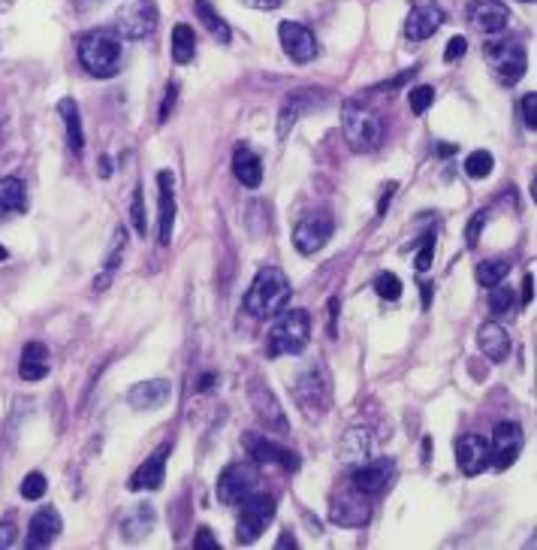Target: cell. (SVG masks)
I'll use <instances>...</instances> for the list:
<instances>
[{
  "instance_id": "6da1fadb",
  "label": "cell",
  "mask_w": 537,
  "mask_h": 550,
  "mask_svg": "<svg viewBox=\"0 0 537 550\" xmlns=\"http://www.w3.org/2000/svg\"><path fill=\"white\" fill-rule=\"evenodd\" d=\"M341 131L353 151H378L387 140L384 115L362 97H350L341 106Z\"/></svg>"
},
{
  "instance_id": "7a4b0ae2",
  "label": "cell",
  "mask_w": 537,
  "mask_h": 550,
  "mask_svg": "<svg viewBox=\"0 0 537 550\" xmlns=\"http://www.w3.org/2000/svg\"><path fill=\"white\" fill-rule=\"evenodd\" d=\"M290 294L293 290H290L287 275H284L278 266H263V270L254 275V281H250L241 306H245V312L254 317H275L287 308Z\"/></svg>"
},
{
  "instance_id": "3957f363",
  "label": "cell",
  "mask_w": 537,
  "mask_h": 550,
  "mask_svg": "<svg viewBox=\"0 0 537 550\" xmlns=\"http://www.w3.org/2000/svg\"><path fill=\"white\" fill-rule=\"evenodd\" d=\"M79 61L97 79H112L121 67V40L109 31H91L79 40Z\"/></svg>"
},
{
  "instance_id": "277c9868",
  "label": "cell",
  "mask_w": 537,
  "mask_h": 550,
  "mask_svg": "<svg viewBox=\"0 0 537 550\" xmlns=\"http://www.w3.org/2000/svg\"><path fill=\"white\" fill-rule=\"evenodd\" d=\"M311 339V317L305 308H284L268 333V357H290L302 354Z\"/></svg>"
},
{
  "instance_id": "5b68a950",
  "label": "cell",
  "mask_w": 537,
  "mask_h": 550,
  "mask_svg": "<svg viewBox=\"0 0 537 550\" xmlns=\"http://www.w3.org/2000/svg\"><path fill=\"white\" fill-rule=\"evenodd\" d=\"M296 402L299 408L305 411L308 417H323V411L329 408V399H332V381H329V372L320 363L308 366L305 372L296 378Z\"/></svg>"
},
{
  "instance_id": "8992f818",
  "label": "cell",
  "mask_w": 537,
  "mask_h": 550,
  "mask_svg": "<svg viewBox=\"0 0 537 550\" xmlns=\"http://www.w3.org/2000/svg\"><path fill=\"white\" fill-rule=\"evenodd\" d=\"M241 518L236 523V545H254L263 536V529L275 520V496L268 493H250L248 500H241Z\"/></svg>"
},
{
  "instance_id": "52a82bcc",
  "label": "cell",
  "mask_w": 537,
  "mask_h": 550,
  "mask_svg": "<svg viewBox=\"0 0 537 550\" xmlns=\"http://www.w3.org/2000/svg\"><path fill=\"white\" fill-rule=\"evenodd\" d=\"M158 28V4L154 0H124L115 13V33L124 40H145Z\"/></svg>"
},
{
  "instance_id": "ba28073f",
  "label": "cell",
  "mask_w": 537,
  "mask_h": 550,
  "mask_svg": "<svg viewBox=\"0 0 537 550\" xmlns=\"http://www.w3.org/2000/svg\"><path fill=\"white\" fill-rule=\"evenodd\" d=\"M487 58H489L492 73H496V79L501 85H516L525 76L528 61H525L523 42H507V40L496 42L492 40L487 46Z\"/></svg>"
},
{
  "instance_id": "9c48e42d",
  "label": "cell",
  "mask_w": 537,
  "mask_h": 550,
  "mask_svg": "<svg viewBox=\"0 0 537 550\" xmlns=\"http://www.w3.org/2000/svg\"><path fill=\"white\" fill-rule=\"evenodd\" d=\"M259 484V472L254 463H232L221 472L218 484H214V493L223 505H239L241 500H248L250 493Z\"/></svg>"
},
{
  "instance_id": "30bf717a",
  "label": "cell",
  "mask_w": 537,
  "mask_h": 550,
  "mask_svg": "<svg viewBox=\"0 0 537 550\" xmlns=\"http://www.w3.org/2000/svg\"><path fill=\"white\" fill-rule=\"evenodd\" d=\"M332 230H335L332 215L311 212V215H305V218H299V225L293 227V245H296L299 254H314L329 243Z\"/></svg>"
},
{
  "instance_id": "8fae6325",
  "label": "cell",
  "mask_w": 537,
  "mask_h": 550,
  "mask_svg": "<svg viewBox=\"0 0 537 550\" xmlns=\"http://www.w3.org/2000/svg\"><path fill=\"white\" fill-rule=\"evenodd\" d=\"M245 451L248 457L254 463H263V466H281L287 472H296L299 469V457L293 454L290 448H284V445L272 442V438L266 435H257V433H245Z\"/></svg>"
},
{
  "instance_id": "7c38bea8",
  "label": "cell",
  "mask_w": 537,
  "mask_h": 550,
  "mask_svg": "<svg viewBox=\"0 0 537 550\" xmlns=\"http://www.w3.org/2000/svg\"><path fill=\"white\" fill-rule=\"evenodd\" d=\"M444 10L435 4V0H417L408 13V22H405V37L411 42H423L429 37H435L438 28L444 24Z\"/></svg>"
},
{
  "instance_id": "4fadbf2b",
  "label": "cell",
  "mask_w": 537,
  "mask_h": 550,
  "mask_svg": "<svg viewBox=\"0 0 537 550\" xmlns=\"http://www.w3.org/2000/svg\"><path fill=\"white\" fill-rule=\"evenodd\" d=\"M519 451H523V429L514 420H505V424L496 426L492 433V445H489V460L496 469H507L514 466Z\"/></svg>"
},
{
  "instance_id": "5bb4252c",
  "label": "cell",
  "mask_w": 537,
  "mask_h": 550,
  "mask_svg": "<svg viewBox=\"0 0 537 550\" xmlns=\"http://www.w3.org/2000/svg\"><path fill=\"white\" fill-rule=\"evenodd\" d=\"M278 37H281L284 51L290 55V61L308 64V61H314V58H317V37L305 28V24L281 22L278 24Z\"/></svg>"
},
{
  "instance_id": "9a60e30c",
  "label": "cell",
  "mask_w": 537,
  "mask_h": 550,
  "mask_svg": "<svg viewBox=\"0 0 537 550\" xmlns=\"http://www.w3.org/2000/svg\"><path fill=\"white\" fill-rule=\"evenodd\" d=\"M248 397H250V406H254V411H257V417L266 424V429H275V433H287V429H290L287 415H284L278 397H275V393L268 390L266 384L254 381V384H250V390H248Z\"/></svg>"
},
{
  "instance_id": "2e32d148",
  "label": "cell",
  "mask_w": 537,
  "mask_h": 550,
  "mask_svg": "<svg viewBox=\"0 0 537 550\" xmlns=\"http://www.w3.org/2000/svg\"><path fill=\"white\" fill-rule=\"evenodd\" d=\"M468 19L487 37H498V33L507 31L510 24V13L501 0H474L471 10H468Z\"/></svg>"
},
{
  "instance_id": "e0dca14e",
  "label": "cell",
  "mask_w": 537,
  "mask_h": 550,
  "mask_svg": "<svg viewBox=\"0 0 537 550\" xmlns=\"http://www.w3.org/2000/svg\"><path fill=\"white\" fill-rule=\"evenodd\" d=\"M456 463L462 475L474 478L489 466V442L478 433H468L456 442Z\"/></svg>"
},
{
  "instance_id": "ac0fdd59",
  "label": "cell",
  "mask_w": 537,
  "mask_h": 550,
  "mask_svg": "<svg viewBox=\"0 0 537 550\" xmlns=\"http://www.w3.org/2000/svg\"><path fill=\"white\" fill-rule=\"evenodd\" d=\"M169 451H172V445L163 442L160 448L154 451L151 457L133 472V475H130L127 487L133 490V493H140V490H160L163 487V478H167V457H169Z\"/></svg>"
},
{
  "instance_id": "d6986e66",
  "label": "cell",
  "mask_w": 537,
  "mask_h": 550,
  "mask_svg": "<svg viewBox=\"0 0 537 550\" xmlns=\"http://www.w3.org/2000/svg\"><path fill=\"white\" fill-rule=\"evenodd\" d=\"M393 460H366L362 466L353 469V490L362 496H378L380 490H387L389 478H393Z\"/></svg>"
},
{
  "instance_id": "ffe728a7",
  "label": "cell",
  "mask_w": 537,
  "mask_h": 550,
  "mask_svg": "<svg viewBox=\"0 0 537 550\" xmlns=\"http://www.w3.org/2000/svg\"><path fill=\"white\" fill-rule=\"evenodd\" d=\"M169 399H172V384L167 378H151V381L136 384V388L127 393L130 408H136V411H158L167 406Z\"/></svg>"
},
{
  "instance_id": "44dd1931",
  "label": "cell",
  "mask_w": 537,
  "mask_h": 550,
  "mask_svg": "<svg viewBox=\"0 0 537 550\" xmlns=\"http://www.w3.org/2000/svg\"><path fill=\"white\" fill-rule=\"evenodd\" d=\"M60 529H64V520H60V514L51 509H40L37 514L31 518L28 523V536H24V545L31 550H40V547H49L51 541L60 536Z\"/></svg>"
},
{
  "instance_id": "7402d4cb",
  "label": "cell",
  "mask_w": 537,
  "mask_h": 550,
  "mask_svg": "<svg viewBox=\"0 0 537 550\" xmlns=\"http://www.w3.org/2000/svg\"><path fill=\"white\" fill-rule=\"evenodd\" d=\"M369 518H371V509L357 490L353 493H341L332 502V511H329V520L339 523V527H362V523H369Z\"/></svg>"
},
{
  "instance_id": "603a6c76",
  "label": "cell",
  "mask_w": 537,
  "mask_h": 550,
  "mask_svg": "<svg viewBox=\"0 0 537 550\" xmlns=\"http://www.w3.org/2000/svg\"><path fill=\"white\" fill-rule=\"evenodd\" d=\"M158 188H160V230L158 239L160 245L172 243V227H176V179H172L169 170H160L158 173Z\"/></svg>"
},
{
  "instance_id": "cb8c5ba5",
  "label": "cell",
  "mask_w": 537,
  "mask_h": 550,
  "mask_svg": "<svg viewBox=\"0 0 537 550\" xmlns=\"http://www.w3.org/2000/svg\"><path fill=\"white\" fill-rule=\"evenodd\" d=\"M371 457V433L366 426H350L339 442V460L344 466H362Z\"/></svg>"
},
{
  "instance_id": "d4e9b609",
  "label": "cell",
  "mask_w": 537,
  "mask_h": 550,
  "mask_svg": "<svg viewBox=\"0 0 537 550\" xmlns=\"http://www.w3.org/2000/svg\"><path fill=\"white\" fill-rule=\"evenodd\" d=\"M478 345L483 351V357H489L492 363H505L510 357V336L501 324H483L478 330Z\"/></svg>"
},
{
  "instance_id": "484cf974",
  "label": "cell",
  "mask_w": 537,
  "mask_h": 550,
  "mask_svg": "<svg viewBox=\"0 0 537 550\" xmlns=\"http://www.w3.org/2000/svg\"><path fill=\"white\" fill-rule=\"evenodd\" d=\"M19 375L24 381H42L49 375V348L42 342H28L22 348V360H19Z\"/></svg>"
},
{
  "instance_id": "4316f807",
  "label": "cell",
  "mask_w": 537,
  "mask_h": 550,
  "mask_svg": "<svg viewBox=\"0 0 537 550\" xmlns=\"http://www.w3.org/2000/svg\"><path fill=\"white\" fill-rule=\"evenodd\" d=\"M28 212V191L24 182L15 176L0 179V218H10V215Z\"/></svg>"
},
{
  "instance_id": "83f0119b",
  "label": "cell",
  "mask_w": 537,
  "mask_h": 550,
  "mask_svg": "<svg viewBox=\"0 0 537 550\" xmlns=\"http://www.w3.org/2000/svg\"><path fill=\"white\" fill-rule=\"evenodd\" d=\"M232 173H236V179L245 188H259V182H263V163H259V158L248 145H239L232 151Z\"/></svg>"
},
{
  "instance_id": "f1b7e54d",
  "label": "cell",
  "mask_w": 537,
  "mask_h": 550,
  "mask_svg": "<svg viewBox=\"0 0 537 550\" xmlns=\"http://www.w3.org/2000/svg\"><path fill=\"white\" fill-rule=\"evenodd\" d=\"M154 509L151 505H136V509H130L124 518H121V532H124L127 541H142L151 536L154 529Z\"/></svg>"
},
{
  "instance_id": "f546056e",
  "label": "cell",
  "mask_w": 537,
  "mask_h": 550,
  "mask_svg": "<svg viewBox=\"0 0 537 550\" xmlns=\"http://www.w3.org/2000/svg\"><path fill=\"white\" fill-rule=\"evenodd\" d=\"M124 248H127V230L124 227H115L112 234V245H109V254H106V263H103V272L94 279V290H106L115 279L121 261H124Z\"/></svg>"
},
{
  "instance_id": "4dcf8cb0",
  "label": "cell",
  "mask_w": 537,
  "mask_h": 550,
  "mask_svg": "<svg viewBox=\"0 0 537 550\" xmlns=\"http://www.w3.org/2000/svg\"><path fill=\"white\" fill-rule=\"evenodd\" d=\"M58 113L64 118V127H67V142L70 149L79 154L85 149V131H82V115H79V103L73 97H64L58 103Z\"/></svg>"
},
{
  "instance_id": "1f68e13d",
  "label": "cell",
  "mask_w": 537,
  "mask_h": 550,
  "mask_svg": "<svg viewBox=\"0 0 537 550\" xmlns=\"http://www.w3.org/2000/svg\"><path fill=\"white\" fill-rule=\"evenodd\" d=\"M194 13H196V19L205 24V31L212 33V37H218L223 46L232 40V33H230V24L221 19L218 13H214V6L209 4V0H194Z\"/></svg>"
},
{
  "instance_id": "d6a6232c",
  "label": "cell",
  "mask_w": 537,
  "mask_h": 550,
  "mask_svg": "<svg viewBox=\"0 0 537 550\" xmlns=\"http://www.w3.org/2000/svg\"><path fill=\"white\" fill-rule=\"evenodd\" d=\"M196 55V33L190 24H176L172 28V58L176 64H190Z\"/></svg>"
},
{
  "instance_id": "836d02e7",
  "label": "cell",
  "mask_w": 537,
  "mask_h": 550,
  "mask_svg": "<svg viewBox=\"0 0 537 550\" xmlns=\"http://www.w3.org/2000/svg\"><path fill=\"white\" fill-rule=\"evenodd\" d=\"M510 275V261L507 257H489V261H483L478 266V281L483 288H496L501 285Z\"/></svg>"
},
{
  "instance_id": "e575fe53",
  "label": "cell",
  "mask_w": 537,
  "mask_h": 550,
  "mask_svg": "<svg viewBox=\"0 0 537 550\" xmlns=\"http://www.w3.org/2000/svg\"><path fill=\"white\" fill-rule=\"evenodd\" d=\"M492 167H496V158H492V151H471L465 158V176L468 179H487L492 173Z\"/></svg>"
},
{
  "instance_id": "d590c367",
  "label": "cell",
  "mask_w": 537,
  "mask_h": 550,
  "mask_svg": "<svg viewBox=\"0 0 537 550\" xmlns=\"http://www.w3.org/2000/svg\"><path fill=\"white\" fill-rule=\"evenodd\" d=\"M375 290L380 299H389V303H396L398 297H402V279H398L396 272H380L375 279Z\"/></svg>"
},
{
  "instance_id": "8d00e7d4",
  "label": "cell",
  "mask_w": 537,
  "mask_h": 550,
  "mask_svg": "<svg viewBox=\"0 0 537 550\" xmlns=\"http://www.w3.org/2000/svg\"><path fill=\"white\" fill-rule=\"evenodd\" d=\"M514 306H516V294L510 288L496 285L489 290V308L496 315H510V312H514Z\"/></svg>"
},
{
  "instance_id": "74e56055",
  "label": "cell",
  "mask_w": 537,
  "mask_h": 550,
  "mask_svg": "<svg viewBox=\"0 0 537 550\" xmlns=\"http://www.w3.org/2000/svg\"><path fill=\"white\" fill-rule=\"evenodd\" d=\"M432 103H435V88H432V85H417V88L408 94V106L414 115H423Z\"/></svg>"
},
{
  "instance_id": "f35d334b",
  "label": "cell",
  "mask_w": 537,
  "mask_h": 550,
  "mask_svg": "<svg viewBox=\"0 0 537 550\" xmlns=\"http://www.w3.org/2000/svg\"><path fill=\"white\" fill-rule=\"evenodd\" d=\"M130 221H133V230L140 236L149 234V221H145V197H142L140 188L133 191V203H130Z\"/></svg>"
},
{
  "instance_id": "ab89813d",
  "label": "cell",
  "mask_w": 537,
  "mask_h": 550,
  "mask_svg": "<svg viewBox=\"0 0 537 550\" xmlns=\"http://www.w3.org/2000/svg\"><path fill=\"white\" fill-rule=\"evenodd\" d=\"M22 496H24V500H42V496H46V478H42L40 472H31V475H24Z\"/></svg>"
},
{
  "instance_id": "60d3db41",
  "label": "cell",
  "mask_w": 537,
  "mask_h": 550,
  "mask_svg": "<svg viewBox=\"0 0 537 550\" xmlns=\"http://www.w3.org/2000/svg\"><path fill=\"white\" fill-rule=\"evenodd\" d=\"M432 254H435V234H426L420 239V252L414 257V266H417L420 272H426L432 266Z\"/></svg>"
},
{
  "instance_id": "b9f144b4",
  "label": "cell",
  "mask_w": 537,
  "mask_h": 550,
  "mask_svg": "<svg viewBox=\"0 0 537 550\" xmlns=\"http://www.w3.org/2000/svg\"><path fill=\"white\" fill-rule=\"evenodd\" d=\"M523 122L528 131H534L537 127V94H525L523 97Z\"/></svg>"
},
{
  "instance_id": "7bdbcfd3",
  "label": "cell",
  "mask_w": 537,
  "mask_h": 550,
  "mask_svg": "<svg viewBox=\"0 0 537 550\" xmlns=\"http://www.w3.org/2000/svg\"><path fill=\"white\" fill-rule=\"evenodd\" d=\"M465 51H468V40L462 37V33H459V37H453V40L447 42L444 61H447V64H453L456 58H462V55H465Z\"/></svg>"
},
{
  "instance_id": "ee69618b",
  "label": "cell",
  "mask_w": 537,
  "mask_h": 550,
  "mask_svg": "<svg viewBox=\"0 0 537 550\" xmlns=\"http://www.w3.org/2000/svg\"><path fill=\"white\" fill-rule=\"evenodd\" d=\"M483 225H487V212H478V215L471 218V225H468V230H465L468 245H478V236H480Z\"/></svg>"
},
{
  "instance_id": "f6af8a7d",
  "label": "cell",
  "mask_w": 537,
  "mask_h": 550,
  "mask_svg": "<svg viewBox=\"0 0 537 550\" xmlns=\"http://www.w3.org/2000/svg\"><path fill=\"white\" fill-rule=\"evenodd\" d=\"M176 97H178V85H169L167 88V97H163V106H160V122H167L172 106H176Z\"/></svg>"
},
{
  "instance_id": "bcb514c9",
  "label": "cell",
  "mask_w": 537,
  "mask_h": 550,
  "mask_svg": "<svg viewBox=\"0 0 537 550\" xmlns=\"http://www.w3.org/2000/svg\"><path fill=\"white\" fill-rule=\"evenodd\" d=\"M194 547H209V550H218L221 545H218V538L212 536V529H199L196 532V538H194Z\"/></svg>"
},
{
  "instance_id": "7dc6e473",
  "label": "cell",
  "mask_w": 537,
  "mask_h": 550,
  "mask_svg": "<svg viewBox=\"0 0 537 550\" xmlns=\"http://www.w3.org/2000/svg\"><path fill=\"white\" fill-rule=\"evenodd\" d=\"M15 538H19V529L13 523H0V547H13Z\"/></svg>"
},
{
  "instance_id": "c3c4849f",
  "label": "cell",
  "mask_w": 537,
  "mask_h": 550,
  "mask_svg": "<svg viewBox=\"0 0 537 550\" xmlns=\"http://www.w3.org/2000/svg\"><path fill=\"white\" fill-rule=\"evenodd\" d=\"M396 182H389L387 188H384V197H380V203H378V215H384L387 209H389V203H393V194H396Z\"/></svg>"
},
{
  "instance_id": "681fc988",
  "label": "cell",
  "mask_w": 537,
  "mask_h": 550,
  "mask_svg": "<svg viewBox=\"0 0 537 550\" xmlns=\"http://www.w3.org/2000/svg\"><path fill=\"white\" fill-rule=\"evenodd\" d=\"M532 299H534V275L525 272V279H523V303L528 306Z\"/></svg>"
},
{
  "instance_id": "f907efd6",
  "label": "cell",
  "mask_w": 537,
  "mask_h": 550,
  "mask_svg": "<svg viewBox=\"0 0 537 550\" xmlns=\"http://www.w3.org/2000/svg\"><path fill=\"white\" fill-rule=\"evenodd\" d=\"M245 6H254V10H275L281 6V0H241Z\"/></svg>"
},
{
  "instance_id": "816d5d0a",
  "label": "cell",
  "mask_w": 537,
  "mask_h": 550,
  "mask_svg": "<svg viewBox=\"0 0 537 550\" xmlns=\"http://www.w3.org/2000/svg\"><path fill=\"white\" fill-rule=\"evenodd\" d=\"M335 315H339V299H329V333L335 336Z\"/></svg>"
},
{
  "instance_id": "f5cc1de1",
  "label": "cell",
  "mask_w": 537,
  "mask_h": 550,
  "mask_svg": "<svg viewBox=\"0 0 537 550\" xmlns=\"http://www.w3.org/2000/svg\"><path fill=\"white\" fill-rule=\"evenodd\" d=\"M275 547H278V550H284V547H296V538H293V536H281V538H278V545H275Z\"/></svg>"
},
{
  "instance_id": "db71d44e",
  "label": "cell",
  "mask_w": 537,
  "mask_h": 550,
  "mask_svg": "<svg viewBox=\"0 0 537 550\" xmlns=\"http://www.w3.org/2000/svg\"><path fill=\"white\" fill-rule=\"evenodd\" d=\"M76 4V10H91V6H97L100 0H73Z\"/></svg>"
},
{
  "instance_id": "11a10c76",
  "label": "cell",
  "mask_w": 537,
  "mask_h": 550,
  "mask_svg": "<svg viewBox=\"0 0 537 550\" xmlns=\"http://www.w3.org/2000/svg\"><path fill=\"white\" fill-rule=\"evenodd\" d=\"M438 154H444V158H450V154H456V145H450V142H441V145H438Z\"/></svg>"
},
{
  "instance_id": "9f6ffc18",
  "label": "cell",
  "mask_w": 537,
  "mask_h": 550,
  "mask_svg": "<svg viewBox=\"0 0 537 550\" xmlns=\"http://www.w3.org/2000/svg\"><path fill=\"white\" fill-rule=\"evenodd\" d=\"M432 306V285H423V308Z\"/></svg>"
},
{
  "instance_id": "6f0895ef",
  "label": "cell",
  "mask_w": 537,
  "mask_h": 550,
  "mask_svg": "<svg viewBox=\"0 0 537 550\" xmlns=\"http://www.w3.org/2000/svg\"><path fill=\"white\" fill-rule=\"evenodd\" d=\"M212 384H214V375H205L203 381H199V390H203V393H205V390H212Z\"/></svg>"
},
{
  "instance_id": "680465c9",
  "label": "cell",
  "mask_w": 537,
  "mask_h": 550,
  "mask_svg": "<svg viewBox=\"0 0 537 550\" xmlns=\"http://www.w3.org/2000/svg\"><path fill=\"white\" fill-rule=\"evenodd\" d=\"M6 254H10V252H6V248L0 245V261H6Z\"/></svg>"
},
{
  "instance_id": "91938a15",
  "label": "cell",
  "mask_w": 537,
  "mask_h": 550,
  "mask_svg": "<svg viewBox=\"0 0 537 550\" xmlns=\"http://www.w3.org/2000/svg\"><path fill=\"white\" fill-rule=\"evenodd\" d=\"M523 4H534V0H523Z\"/></svg>"
}]
</instances>
